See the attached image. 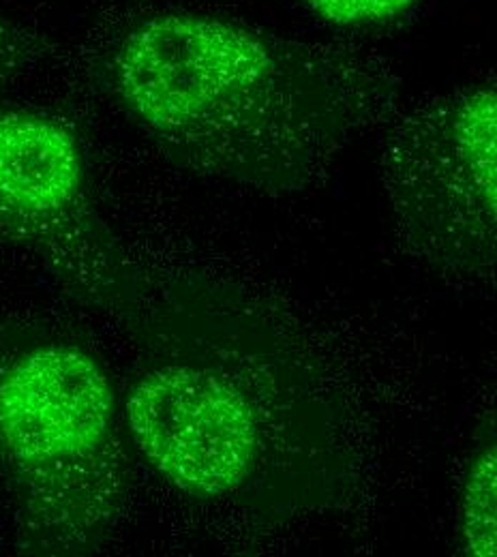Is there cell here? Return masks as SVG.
<instances>
[{"mask_svg":"<svg viewBox=\"0 0 497 557\" xmlns=\"http://www.w3.org/2000/svg\"><path fill=\"white\" fill-rule=\"evenodd\" d=\"M132 326L146 362L123 420L170 487L266 530L355 495L352 399L291 313L245 285L191 273L146 287Z\"/></svg>","mask_w":497,"mask_h":557,"instance_id":"obj_1","label":"cell"},{"mask_svg":"<svg viewBox=\"0 0 497 557\" xmlns=\"http://www.w3.org/2000/svg\"><path fill=\"white\" fill-rule=\"evenodd\" d=\"M97 77L176 168L262 196L322 185L403 99V79L380 54L196 11L123 26Z\"/></svg>","mask_w":497,"mask_h":557,"instance_id":"obj_2","label":"cell"},{"mask_svg":"<svg viewBox=\"0 0 497 557\" xmlns=\"http://www.w3.org/2000/svg\"><path fill=\"white\" fill-rule=\"evenodd\" d=\"M123 426L88 349L30 337L0 354V468L24 552L84 556L116 530L129 488Z\"/></svg>","mask_w":497,"mask_h":557,"instance_id":"obj_3","label":"cell"},{"mask_svg":"<svg viewBox=\"0 0 497 557\" xmlns=\"http://www.w3.org/2000/svg\"><path fill=\"white\" fill-rule=\"evenodd\" d=\"M380 181L406 256L448 277L489 278L497 262L496 82H470L399 110Z\"/></svg>","mask_w":497,"mask_h":557,"instance_id":"obj_4","label":"cell"},{"mask_svg":"<svg viewBox=\"0 0 497 557\" xmlns=\"http://www.w3.org/2000/svg\"><path fill=\"white\" fill-rule=\"evenodd\" d=\"M0 243L35 256L79 302L125 318L146 285L95 207L84 148L44 112H0Z\"/></svg>","mask_w":497,"mask_h":557,"instance_id":"obj_5","label":"cell"},{"mask_svg":"<svg viewBox=\"0 0 497 557\" xmlns=\"http://www.w3.org/2000/svg\"><path fill=\"white\" fill-rule=\"evenodd\" d=\"M457 552L465 557L497 554V433L487 417L472 437L457 502Z\"/></svg>","mask_w":497,"mask_h":557,"instance_id":"obj_6","label":"cell"},{"mask_svg":"<svg viewBox=\"0 0 497 557\" xmlns=\"http://www.w3.org/2000/svg\"><path fill=\"white\" fill-rule=\"evenodd\" d=\"M315 17L344 26L371 28L386 26L412 15L423 0H296Z\"/></svg>","mask_w":497,"mask_h":557,"instance_id":"obj_7","label":"cell"},{"mask_svg":"<svg viewBox=\"0 0 497 557\" xmlns=\"http://www.w3.org/2000/svg\"><path fill=\"white\" fill-rule=\"evenodd\" d=\"M44 52L46 39L39 33L0 15V90L20 71L41 59Z\"/></svg>","mask_w":497,"mask_h":557,"instance_id":"obj_8","label":"cell"}]
</instances>
